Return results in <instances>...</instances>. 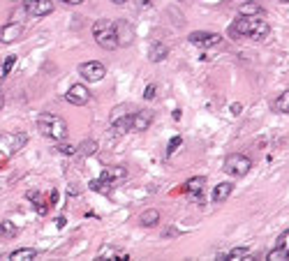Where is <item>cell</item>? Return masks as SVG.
Instances as JSON below:
<instances>
[{"label":"cell","mask_w":289,"mask_h":261,"mask_svg":"<svg viewBox=\"0 0 289 261\" xmlns=\"http://www.w3.org/2000/svg\"><path fill=\"white\" fill-rule=\"evenodd\" d=\"M127 178V169L125 166H109L107 171H104L102 176H100V180H91V190H95V192H102V185H116V182H121Z\"/></svg>","instance_id":"obj_5"},{"label":"cell","mask_w":289,"mask_h":261,"mask_svg":"<svg viewBox=\"0 0 289 261\" xmlns=\"http://www.w3.org/2000/svg\"><path fill=\"white\" fill-rule=\"evenodd\" d=\"M222 169H224V174L231 178H243L247 171L252 169V160L247 158V155H241V152H231V155L224 158Z\"/></svg>","instance_id":"obj_4"},{"label":"cell","mask_w":289,"mask_h":261,"mask_svg":"<svg viewBox=\"0 0 289 261\" xmlns=\"http://www.w3.org/2000/svg\"><path fill=\"white\" fill-rule=\"evenodd\" d=\"M17 65V56H7L5 62L0 65V76H7V74L12 72V67Z\"/></svg>","instance_id":"obj_24"},{"label":"cell","mask_w":289,"mask_h":261,"mask_svg":"<svg viewBox=\"0 0 289 261\" xmlns=\"http://www.w3.org/2000/svg\"><path fill=\"white\" fill-rule=\"evenodd\" d=\"M132 30L127 28L125 24H118V42H121V46H127V44L132 42Z\"/></svg>","instance_id":"obj_22"},{"label":"cell","mask_w":289,"mask_h":261,"mask_svg":"<svg viewBox=\"0 0 289 261\" xmlns=\"http://www.w3.org/2000/svg\"><path fill=\"white\" fill-rule=\"evenodd\" d=\"M266 259H268V261H284V259H289V252H284L282 248H275V250H271V252L266 254Z\"/></svg>","instance_id":"obj_25"},{"label":"cell","mask_w":289,"mask_h":261,"mask_svg":"<svg viewBox=\"0 0 289 261\" xmlns=\"http://www.w3.org/2000/svg\"><path fill=\"white\" fill-rule=\"evenodd\" d=\"M234 192V182H220L213 190V204H224Z\"/></svg>","instance_id":"obj_15"},{"label":"cell","mask_w":289,"mask_h":261,"mask_svg":"<svg viewBox=\"0 0 289 261\" xmlns=\"http://www.w3.org/2000/svg\"><path fill=\"white\" fill-rule=\"evenodd\" d=\"M63 2H67V5H81L84 0H63Z\"/></svg>","instance_id":"obj_32"},{"label":"cell","mask_w":289,"mask_h":261,"mask_svg":"<svg viewBox=\"0 0 289 261\" xmlns=\"http://www.w3.org/2000/svg\"><path fill=\"white\" fill-rule=\"evenodd\" d=\"M268 30H271L268 24L259 16H241V18H236L234 24H231V28H229L231 37H252V40L266 37Z\"/></svg>","instance_id":"obj_2"},{"label":"cell","mask_w":289,"mask_h":261,"mask_svg":"<svg viewBox=\"0 0 289 261\" xmlns=\"http://www.w3.org/2000/svg\"><path fill=\"white\" fill-rule=\"evenodd\" d=\"M261 14H264V10L257 5V0L254 2H245L241 7V16H261Z\"/></svg>","instance_id":"obj_21"},{"label":"cell","mask_w":289,"mask_h":261,"mask_svg":"<svg viewBox=\"0 0 289 261\" xmlns=\"http://www.w3.org/2000/svg\"><path fill=\"white\" fill-rule=\"evenodd\" d=\"M181 136H174V139H171V144H169V150H167V155H171V152H174L176 150V148H178V146H181Z\"/></svg>","instance_id":"obj_30"},{"label":"cell","mask_w":289,"mask_h":261,"mask_svg":"<svg viewBox=\"0 0 289 261\" xmlns=\"http://www.w3.org/2000/svg\"><path fill=\"white\" fill-rule=\"evenodd\" d=\"M77 152H81V155H95L97 152V141H91V139H86V141H81V146L77 148Z\"/></svg>","instance_id":"obj_23"},{"label":"cell","mask_w":289,"mask_h":261,"mask_svg":"<svg viewBox=\"0 0 289 261\" xmlns=\"http://www.w3.org/2000/svg\"><path fill=\"white\" fill-rule=\"evenodd\" d=\"M241 109H243L241 104H231V111H234V114H238V111H241Z\"/></svg>","instance_id":"obj_33"},{"label":"cell","mask_w":289,"mask_h":261,"mask_svg":"<svg viewBox=\"0 0 289 261\" xmlns=\"http://www.w3.org/2000/svg\"><path fill=\"white\" fill-rule=\"evenodd\" d=\"M243 2H254V0H243Z\"/></svg>","instance_id":"obj_36"},{"label":"cell","mask_w":289,"mask_h":261,"mask_svg":"<svg viewBox=\"0 0 289 261\" xmlns=\"http://www.w3.org/2000/svg\"><path fill=\"white\" fill-rule=\"evenodd\" d=\"M79 74H81L84 81L97 84V81H102L104 76H107V67H104V62H100V60H86L79 65Z\"/></svg>","instance_id":"obj_6"},{"label":"cell","mask_w":289,"mask_h":261,"mask_svg":"<svg viewBox=\"0 0 289 261\" xmlns=\"http://www.w3.org/2000/svg\"><path fill=\"white\" fill-rule=\"evenodd\" d=\"M245 254H250V250H247V248H234L231 252H227L229 259H243Z\"/></svg>","instance_id":"obj_26"},{"label":"cell","mask_w":289,"mask_h":261,"mask_svg":"<svg viewBox=\"0 0 289 261\" xmlns=\"http://www.w3.org/2000/svg\"><path fill=\"white\" fill-rule=\"evenodd\" d=\"M93 37L104 51H116L121 46V42H118V24H114V21H104V18L95 21L93 24Z\"/></svg>","instance_id":"obj_3"},{"label":"cell","mask_w":289,"mask_h":261,"mask_svg":"<svg viewBox=\"0 0 289 261\" xmlns=\"http://www.w3.org/2000/svg\"><path fill=\"white\" fill-rule=\"evenodd\" d=\"M56 150L63 152V155H74V152H77V148L70 146V144H63V141H58V146H56Z\"/></svg>","instance_id":"obj_28"},{"label":"cell","mask_w":289,"mask_h":261,"mask_svg":"<svg viewBox=\"0 0 289 261\" xmlns=\"http://www.w3.org/2000/svg\"><path fill=\"white\" fill-rule=\"evenodd\" d=\"M190 44L194 46H201V49H208V46H217V44L222 42V35H217V32H208V30H194L190 32Z\"/></svg>","instance_id":"obj_8"},{"label":"cell","mask_w":289,"mask_h":261,"mask_svg":"<svg viewBox=\"0 0 289 261\" xmlns=\"http://www.w3.org/2000/svg\"><path fill=\"white\" fill-rule=\"evenodd\" d=\"M3 106H5V95H3V90H0V111H3Z\"/></svg>","instance_id":"obj_34"},{"label":"cell","mask_w":289,"mask_h":261,"mask_svg":"<svg viewBox=\"0 0 289 261\" xmlns=\"http://www.w3.org/2000/svg\"><path fill=\"white\" fill-rule=\"evenodd\" d=\"M17 234H19V226L14 224L12 220H3V222H0V236L3 238L12 240V238H17Z\"/></svg>","instance_id":"obj_19"},{"label":"cell","mask_w":289,"mask_h":261,"mask_svg":"<svg viewBox=\"0 0 289 261\" xmlns=\"http://www.w3.org/2000/svg\"><path fill=\"white\" fill-rule=\"evenodd\" d=\"M153 122V111H134L130 118V132H144L151 128Z\"/></svg>","instance_id":"obj_12"},{"label":"cell","mask_w":289,"mask_h":261,"mask_svg":"<svg viewBox=\"0 0 289 261\" xmlns=\"http://www.w3.org/2000/svg\"><path fill=\"white\" fill-rule=\"evenodd\" d=\"M107 256H111V259H130V256H127L125 252H121L118 248H111V245H102V250L97 252V259H107Z\"/></svg>","instance_id":"obj_18"},{"label":"cell","mask_w":289,"mask_h":261,"mask_svg":"<svg viewBox=\"0 0 289 261\" xmlns=\"http://www.w3.org/2000/svg\"><path fill=\"white\" fill-rule=\"evenodd\" d=\"M155 84H151V86H146V90H144V98L146 100H155Z\"/></svg>","instance_id":"obj_29"},{"label":"cell","mask_w":289,"mask_h":261,"mask_svg":"<svg viewBox=\"0 0 289 261\" xmlns=\"http://www.w3.org/2000/svg\"><path fill=\"white\" fill-rule=\"evenodd\" d=\"M65 100L70 104H74V106H86V104L91 102V90H88L84 84H74L67 88Z\"/></svg>","instance_id":"obj_10"},{"label":"cell","mask_w":289,"mask_h":261,"mask_svg":"<svg viewBox=\"0 0 289 261\" xmlns=\"http://www.w3.org/2000/svg\"><path fill=\"white\" fill-rule=\"evenodd\" d=\"M130 118H132L130 106H127V104H118V106L111 111V116H109V125H111L118 134L130 132Z\"/></svg>","instance_id":"obj_7"},{"label":"cell","mask_w":289,"mask_h":261,"mask_svg":"<svg viewBox=\"0 0 289 261\" xmlns=\"http://www.w3.org/2000/svg\"><path fill=\"white\" fill-rule=\"evenodd\" d=\"M10 261H31V259H37V250L35 248H19L14 252H10L7 256Z\"/></svg>","instance_id":"obj_17"},{"label":"cell","mask_w":289,"mask_h":261,"mask_svg":"<svg viewBox=\"0 0 289 261\" xmlns=\"http://www.w3.org/2000/svg\"><path fill=\"white\" fill-rule=\"evenodd\" d=\"M54 0H26V14L28 16H35V18H42V16H49V14L54 12Z\"/></svg>","instance_id":"obj_9"},{"label":"cell","mask_w":289,"mask_h":261,"mask_svg":"<svg viewBox=\"0 0 289 261\" xmlns=\"http://www.w3.org/2000/svg\"><path fill=\"white\" fill-rule=\"evenodd\" d=\"M137 2L139 10H146V7H151V0H134Z\"/></svg>","instance_id":"obj_31"},{"label":"cell","mask_w":289,"mask_h":261,"mask_svg":"<svg viewBox=\"0 0 289 261\" xmlns=\"http://www.w3.org/2000/svg\"><path fill=\"white\" fill-rule=\"evenodd\" d=\"M204 185H206V178L204 176H194L185 182V194L194 201H204Z\"/></svg>","instance_id":"obj_13"},{"label":"cell","mask_w":289,"mask_h":261,"mask_svg":"<svg viewBox=\"0 0 289 261\" xmlns=\"http://www.w3.org/2000/svg\"><path fill=\"white\" fill-rule=\"evenodd\" d=\"M280 2H289V0H280Z\"/></svg>","instance_id":"obj_37"},{"label":"cell","mask_w":289,"mask_h":261,"mask_svg":"<svg viewBox=\"0 0 289 261\" xmlns=\"http://www.w3.org/2000/svg\"><path fill=\"white\" fill-rule=\"evenodd\" d=\"M24 37V26L17 21H10L0 28V44H14Z\"/></svg>","instance_id":"obj_11"},{"label":"cell","mask_w":289,"mask_h":261,"mask_svg":"<svg viewBox=\"0 0 289 261\" xmlns=\"http://www.w3.org/2000/svg\"><path fill=\"white\" fill-rule=\"evenodd\" d=\"M273 111H277V114H289V90H284L282 95L273 102Z\"/></svg>","instance_id":"obj_20"},{"label":"cell","mask_w":289,"mask_h":261,"mask_svg":"<svg viewBox=\"0 0 289 261\" xmlns=\"http://www.w3.org/2000/svg\"><path fill=\"white\" fill-rule=\"evenodd\" d=\"M169 56V46L162 42H151V46H148V60L151 62H162L167 60Z\"/></svg>","instance_id":"obj_14"},{"label":"cell","mask_w":289,"mask_h":261,"mask_svg":"<svg viewBox=\"0 0 289 261\" xmlns=\"http://www.w3.org/2000/svg\"><path fill=\"white\" fill-rule=\"evenodd\" d=\"M111 2H114V5H125L127 0H111Z\"/></svg>","instance_id":"obj_35"},{"label":"cell","mask_w":289,"mask_h":261,"mask_svg":"<svg viewBox=\"0 0 289 261\" xmlns=\"http://www.w3.org/2000/svg\"><path fill=\"white\" fill-rule=\"evenodd\" d=\"M160 220H162L160 210H157V208H148V210H144L141 215H139V224L153 229V226H157V222H160Z\"/></svg>","instance_id":"obj_16"},{"label":"cell","mask_w":289,"mask_h":261,"mask_svg":"<svg viewBox=\"0 0 289 261\" xmlns=\"http://www.w3.org/2000/svg\"><path fill=\"white\" fill-rule=\"evenodd\" d=\"M37 130L51 141H65L67 139V122L63 116L51 114V111H44V114L37 116Z\"/></svg>","instance_id":"obj_1"},{"label":"cell","mask_w":289,"mask_h":261,"mask_svg":"<svg viewBox=\"0 0 289 261\" xmlns=\"http://www.w3.org/2000/svg\"><path fill=\"white\" fill-rule=\"evenodd\" d=\"M275 248H282L284 252H289V229L280 234V238H277V245H275Z\"/></svg>","instance_id":"obj_27"}]
</instances>
